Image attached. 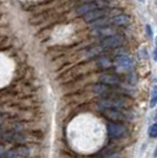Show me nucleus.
<instances>
[{
  "label": "nucleus",
  "mask_w": 157,
  "mask_h": 158,
  "mask_svg": "<svg viewBox=\"0 0 157 158\" xmlns=\"http://www.w3.org/2000/svg\"><path fill=\"white\" fill-rule=\"evenodd\" d=\"M108 132L111 138H122L126 133V129L124 125L119 124L117 122H111L108 124Z\"/></svg>",
  "instance_id": "nucleus-1"
},
{
  "label": "nucleus",
  "mask_w": 157,
  "mask_h": 158,
  "mask_svg": "<svg viewBox=\"0 0 157 158\" xmlns=\"http://www.w3.org/2000/svg\"><path fill=\"white\" fill-rule=\"evenodd\" d=\"M124 100L117 98H105L99 103V107L102 109H119L122 106H124Z\"/></svg>",
  "instance_id": "nucleus-2"
},
{
  "label": "nucleus",
  "mask_w": 157,
  "mask_h": 158,
  "mask_svg": "<svg viewBox=\"0 0 157 158\" xmlns=\"http://www.w3.org/2000/svg\"><path fill=\"white\" fill-rule=\"evenodd\" d=\"M116 65L121 69V70H130L131 67L134 66V59L131 58L130 56H118L116 58Z\"/></svg>",
  "instance_id": "nucleus-3"
},
{
  "label": "nucleus",
  "mask_w": 157,
  "mask_h": 158,
  "mask_svg": "<svg viewBox=\"0 0 157 158\" xmlns=\"http://www.w3.org/2000/svg\"><path fill=\"white\" fill-rule=\"evenodd\" d=\"M123 38L119 35H109L103 40L102 45L103 47H118L123 44Z\"/></svg>",
  "instance_id": "nucleus-4"
},
{
  "label": "nucleus",
  "mask_w": 157,
  "mask_h": 158,
  "mask_svg": "<svg viewBox=\"0 0 157 158\" xmlns=\"http://www.w3.org/2000/svg\"><path fill=\"white\" fill-rule=\"evenodd\" d=\"M106 12L103 11V10H93L89 13L84 14V18H85L86 21H98V20L103 19L105 17Z\"/></svg>",
  "instance_id": "nucleus-5"
},
{
  "label": "nucleus",
  "mask_w": 157,
  "mask_h": 158,
  "mask_svg": "<svg viewBox=\"0 0 157 158\" xmlns=\"http://www.w3.org/2000/svg\"><path fill=\"white\" fill-rule=\"evenodd\" d=\"M103 112H104L105 117L112 122H118L123 119V114L121 111H118V109H104Z\"/></svg>",
  "instance_id": "nucleus-6"
},
{
  "label": "nucleus",
  "mask_w": 157,
  "mask_h": 158,
  "mask_svg": "<svg viewBox=\"0 0 157 158\" xmlns=\"http://www.w3.org/2000/svg\"><path fill=\"white\" fill-rule=\"evenodd\" d=\"M97 8H98V5L96 2H87V4H84V5H82L77 8V13L84 15V14L89 13L93 10H97Z\"/></svg>",
  "instance_id": "nucleus-7"
},
{
  "label": "nucleus",
  "mask_w": 157,
  "mask_h": 158,
  "mask_svg": "<svg viewBox=\"0 0 157 158\" xmlns=\"http://www.w3.org/2000/svg\"><path fill=\"white\" fill-rule=\"evenodd\" d=\"M100 81H102V84L108 85V86L119 84V79H118L116 76H112V74H103V76L100 77Z\"/></svg>",
  "instance_id": "nucleus-8"
},
{
  "label": "nucleus",
  "mask_w": 157,
  "mask_h": 158,
  "mask_svg": "<svg viewBox=\"0 0 157 158\" xmlns=\"http://www.w3.org/2000/svg\"><path fill=\"white\" fill-rule=\"evenodd\" d=\"M113 23L118 25V26H122V25H126L128 23H129V18H128V15H125V14H119V15H116L115 18H113Z\"/></svg>",
  "instance_id": "nucleus-9"
},
{
  "label": "nucleus",
  "mask_w": 157,
  "mask_h": 158,
  "mask_svg": "<svg viewBox=\"0 0 157 158\" xmlns=\"http://www.w3.org/2000/svg\"><path fill=\"white\" fill-rule=\"evenodd\" d=\"M157 105V86H154L151 90V97H150V107H155Z\"/></svg>",
  "instance_id": "nucleus-10"
},
{
  "label": "nucleus",
  "mask_w": 157,
  "mask_h": 158,
  "mask_svg": "<svg viewBox=\"0 0 157 158\" xmlns=\"http://www.w3.org/2000/svg\"><path fill=\"white\" fill-rule=\"evenodd\" d=\"M149 136L151 138H157V124H152L149 127Z\"/></svg>",
  "instance_id": "nucleus-11"
},
{
  "label": "nucleus",
  "mask_w": 157,
  "mask_h": 158,
  "mask_svg": "<svg viewBox=\"0 0 157 158\" xmlns=\"http://www.w3.org/2000/svg\"><path fill=\"white\" fill-rule=\"evenodd\" d=\"M154 60L157 61V37L155 38V50H154Z\"/></svg>",
  "instance_id": "nucleus-12"
},
{
  "label": "nucleus",
  "mask_w": 157,
  "mask_h": 158,
  "mask_svg": "<svg viewBox=\"0 0 157 158\" xmlns=\"http://www.w3.org/2000/svg\"><path fill=\"white\" fill-rule=\"evenodd\" d=\"M145 28H146V32H148V34H149L150 37H152V31H151L150 25H146V26H145Z\"/></svg>",
  "instance_id": "nucleus-13"
},
{
  "label": "nucleus",
  "mask_w": 157,
  "mask_h": 158,
  "mask_svg": "<svg viewBox=\"0 0 157 158\" xmlns=\"http://www.w3.org/2000/svg\"><path fill=\"white\" fill-rule=\"evenodd\" d=\"M154 156L157 157V146H156V149H155V152H154Z\"/></svg>",
  "instance_id": "nucleus-14"
},
{
  "label": "nucleus",
  "mask_w": 157,
  "mask_h": 158,
  "mask_svg": "<svg viewBox=\"0 0 157 158\" xmlns=\"http://www.w3.org/2000/svg\"><path fill=\"white\" fill-rule=\"evenodd\" d=\"M138 1H139V2H144V0H138Z\"/></svg>",
  "instance_id": "nucleus-15"
},
{
  "label": "nucleus",
  "mask_w": 157,
  "mask_h": 158,
  "mask_svg": "<svg viewBox=\"0 0 157 158\" xmlns=\"http://www.w3.org/2000/svg\"><path fill=\"white\" fill-rule=\"evenodd\" d=\"M0 133H1V130H0Z\"/></svg>",
  "instance_id": "nucleus-16"
}]
</instances>
